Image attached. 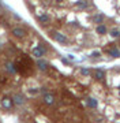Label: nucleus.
Instances as JSON below:
<instances>
[{"label":"nucleus","instance_id":"19","mask_svg":"<svg viewBox=\"0 0 120 123\" xmlns=\"http://www.w3.org/2000/svg\"><path fill=\"white\" fill-rule=\"evenodd\" d=\"M119 93H120V90H119Z\"/></svg>","mask_w":120,"mask_h":123},{"label":"nucleus","instance_id":"11","mask_svg":"<svg viewBox=\"0 0 120 123\" xmlns=\"http://www.w3.org/2000/svg\"><path fill=\"white\" fill-rule=\"evenodd\" d=\"M111 36H112V37H119V36H120V31L117 30V29H115V30H111Z\"/></svg>","mask_w":120,"mask_h":123},{"label":"nucleus","instance_id":"10","mask_svg":"<svg viewBox=\"0 0 120 123\" xmlns=\"http://www.w3.org/2000/svg\"><path fill=\"white\" fill-rule=\"evenodd\" d=\"M94 78L96 79H104V71L97 70L96 73H94Z\"/></svg>","mask_w":120,"mask_h":123},{"label":"nucleus","instance_id":"2","mask_svg":"<svg viewBox=\"0 0 120 123\" xmlns=\"http://www.w3.org/2000/svg\"><path fill=\"white\" fill-rule=\"evenodd\" d=\"M44 53H45V48H44V47H41V45L33 49V55H34L36 57H41Z\"/></svg>","mask_w":120,"mask_h":123},{"label":"nucleus","instance_id":"17","mask_svg":"<svg viewBox=\"0 0 120 123\" xmlns=\"http://www.w3.org/2000/svg\"><path fill=\"white\" fill-rule=\"evenodd\" d=\"M100 55H101V53L98 52V51H94V52L91 53V56H93V57H98V56H100Z\"/></svg>","mask_w":120,"mask_h":123},{"label":"nucleus","instance_id":"8","mask_svg":"<svg viewBox=\"0 0 120 123\" xmlns=\"http://www.w3.org/2000/svg\"><path fill=\"white\" fill-rule=\"evenodd\" d=\"M87 105L90 107V108H96L97 107V100H94V98H87Z\"/></svg>","mask_w":120,"mask_h":123},{"label":"nucleus","instance_id":"15","mask_svg":"<svg viewBox=\"0 0 120 123\" xmlns=\"http://www.w3.org/2000/svg\"><path fill=\"white\" fill-rule=\"evenodd\" d=\"M94 21H96V22H101V21H102V15H97V17H96V18H94Z\"/></svg>","mask_w":120,"mask_h":123},{"label":"nucleus","instance_id":"13","mask_svg":"<svg viewBox=\"0 0 120 123\" xmlns=\"http://www.w3.org/2000/svg\"><path fill=\"white\" fill-rule=\"evenodd\" d=\"M15 103H17V104H22L23 103V98L21 96H17L15 97Z\"/></svg>","mask_w":120,"mask_h":123},{"label":"nucleus","instance_id":"3","mask_svg":"<svg viewBox=\"0 0 120 123\" xmlns=\"http://www.w3.org/2000/svg\"><path fill=\"white\" fill-rule=\"evenodd\" d=\"M44 103L48 104V105H52L55 103V97L53 94H44Z\"/></svg>","mask_w":120,"mask_h":123},{"label":"nucleus","instance_id":"9","mask_svg":"<svg viewBox=\"0 0 120 123\" xmlns=\"http://www.w3.org/2000/svg\"><path fill=\"white\" fill-rule=\"evenodd\" d=\"M97 33L98 34H105V33H107V27L104 26V25H98L97 26Z\"/></svg>","mask_w":120,"mask_h":123},{"label":"nucleus","instance_id":"7","mask_svg":"<svg viewBox=\"0 0 120 123\" xmlns=\"http://www.w3.org/2000/svg\"><path fill=\"white\" fill-rule=\"evenodd\" d=\"M109 55H111L112 57H120V51L116 48H112L111 51H109Z\"/></svg>","mask_w":120,"mask_h":123},{"label":"nucleus","instance_id":"18","mask_svg":"<svg viewBox=\"0 0 120 123\" xmlns=\"http://www.w3.org/2000/svg\"><path fill=\"white\" fill-rule=\"evenodd\" d=\"M56 1H57V3H62V1H63V0H56Z\"/></svg>","mask_w":120,"mask_h":123},{"label":"nucleus","instance_id":"1","mask_svg":"<svg viewBox=\"0 0 120 123\" xmlns=\"http://www.w3.org/2000/svg\"><path fill=\"white\" fill-rule=\"evenodd\" d=\"M12 34L18 38H23L26 36V30H23L22 27H14L12 29Z\"/></svg>","mask_w":120,"mask_h":123},{"label":"nucleus","instance_id":"5","mask_svg":"<svg viewBox=\"0 0 120 123\" xmlns=\"http://www.w3.org/2000/svg\"><path fill=\"white\" fill-rule=\"evenodd\" d=\"M53 38L59 43H66V37L62 34V33H53Z\"/></svg>","mask_w":120,"mask_h":123},{"label":"nucleus","instance_id":"14","mask_svg":"<svg viewBox=\"0 0 120 123\" xmlns=\"http://www.w3.org/2000/svg\"><path fill=\"white\" fill-rule=\"evenodd\" d=\"M76 6H79L80 8H83V7H86V3H85L83 0H79V1L76 3Z\"/></svg>","mask_w":120,"mask_h":123},{"label":"nucleus","instance_id":"16","mask_svg":"<svg viewBox=\"0 0 120 123\" xmlns=\"http://www.w3.org/2000/svg\"><path fill=\"white\" fill-rule=\"evenodd\" d=\"M80 73H82L83 75H89V73H90V71L87 70V68H82V70H80Z\"/></svg>","mask_w":120,"mask_h":123},{"label":"nucleus","instance_id":"4","mask_svg":"<svg viewBox=\"0 0 120 123\" xmlns=\"http://www.w3.org/2000/svg\"><path fill=\"white\" fill-rule=\"evenodd\" d=\"M1 104H3V107H4L6 110H8V108H11V107H12V100H11V98H8V97H6V98H3V100H1Z\"/></svg>","mask_w":120,"mask_h":123},{"label":"nucleus","instance_id":"12","mask_svg":"<svg viewBox=\"0 0 120 123\" xmlns=\"http://www.w3.org/2000/svg\"><path fill=\"white\" fill-rule=\"evenodd\" d=\"M48 21H49V18L48 17H46V15H41V17H40V22H48Z\"/></svg>","mask_w":120,"mask_h":123},{"label":"nucleus","instance_id":"6","mask_svg":"<svg viewBox=\"0 0 120 123\" xmlns=\"http://www.w3.org/2000/svg\"><path fill=\"white\" fill-rule=\"evenodd\" d=\"M37 66L40 67L41 70H46V68H48V63L45 60H38L37 62Z\"/></svg>","mask_w":120,"mask_h":123}]
</instances>
